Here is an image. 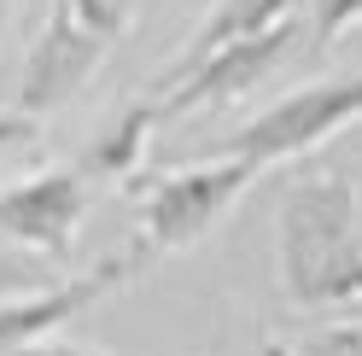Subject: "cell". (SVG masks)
I'll list each match as a JSON object with an SVG mask.
<instances>
[{
	"instance_id": "obj_7",
	"label": "cell",
	"mask_w": 362,
	"mask_h": 356,
	"mask_svg": "<svg viewBox=\"0 0 362 356\" xmlns=\"http://www.w3.org/2000/svg\"><path fill=\"white\" fill-rule=\"evenodd\" d=\"M100 47H105V35L94 30H82L76 24V12H71V0H53V18H47V30L35 35V47L24 59V88H18V111H53L76 94V88L88 82V71L100 64Z\"/></svg>"
},
{
	"instance_id": "obj_18",
	"label": "cell",
	"mask_w": 362,
	"mask_h": 356,
	"mask_svg": "<svg viewBox=\"0 0 362 356\" xmlns=\"http://www.w3.org/2000/svg\"><path fill=\"white\" fill-rule=\"evenodd\" d=\"M0 6H6V0H0Z\"/></svg>"
},
{
	"instance_id": "obj_9",
	"label": "cell",
	"mask_w": 362,
	"mask_h": 356,
	"mask_svg": "<svg viewBox=\"0 0 362 356\" xmlns=\"http://www.w3.org/2000/svg\"><path fill=\"white\" fill-rule=\"evenodd\" d=\"M281 18H292V0H228V6L216 12V24H205V35H199L193 47L181 53L175 71H187L193 59H205L211 47H222V41H240V35H252V30L281 24Z\"/></svg>"
},
{
	"instance_id": "obj_4",
	"label": "cell",
	"mask_w": 362,
	"mask_h": 356,
	"mask_svg": "<svg viewBox=\"0 0 362 356\" xmlns=\"http://www.w3.org/2000/svg\"><path fill=\"white\" fill-rule=\"evenodd\" d=\"M82 222V170H41L18 187H0V239L47 263H64Z\"/></svg>"
},
{
	"instance_id": "obj_3",
	"label": "cell",
	"mask_w": 362,
	"mask_h": 356,
	"mask_svg": "<svg viewBox=\"0 0 362 356\" xmlns=\"http://www.w3.org/2000/svg\"><path fill=\"white\" fill-rule=\"evenodd\" d=\"M351 123H362V76H327V82H310L298 94L275 100L269 111H257L228 141V152L263 170V164L304 158V152H315L327 135H339Z\"/></svg>"
},
{
	"instance_id": "obj_8",
	"label": "cell",
	"mask_w": 362,
	"mask_h": 356,
	"mask_svg": "<svg viewBox=\"0 0 362 356\" xmlns=\"http://www.w3.org/2000/svg\"><path fill=\"white\" fill-rule=\"evenodd\" d=\"M158 117H164V100H134V105H123L117 123L88 146L82 175H129L134 164L146 158V135L158 129Z\"/></svg>"
},
{
	"instance_id": "obj_5",
	"label": "cell",
	"mask_w": 362,
	"mask_h": 356,
	"mask_svg": "<svg viewBox=\"0 0 362 356\" xmlns=\"http://www.w3.org/2000/svg\"><path fill=\"white\" fill-rule=\"evenodd\" d=\"M292 41H298V18H281V24H269V30H252V35H240V41L211 47L205 59H193L187 71H175L170 94H164V117L245 94V88H252L281 53H292Z\"/></svg>"
},
{
	"instance_id": "obj_15",
	"label": "cell",
	"mask_w": 362,
	"mask_h": 356,
	"mask_svg": "<svg viewBox=\"0 0 362 356\" xmlns=\"http://www.w3.org/2000/svg\"><path fill=\"white\" fill-rule=\"evenodd\" d=\"M35 135V117L30 111H18V117H0V152H12L18 141H30Z\"/></svg>"
},
{
	"instance_id": "obj_16",
	"label": "cell",
	"mask_w": 362,
	"mask_h": 356,
	"mask_svg": "<svg viewBox=\"0 0 362 356\" xmlns=\"http://www.w3.org/2000/svg\"><path fill=\"white\" fill-rule=\"evenodd\" d=\"M252 356H292V345H281V339H263Z\"/></svg>"
},
{
	"instance_id": "obj_12",
	"label": "cell",
	"mask_w": 362,
	"mask_h": 356,
	"mask_svg": "<svg viewBox=\"0 0 362 356\" xmlns=\"http://www.w3.org/2000/svg\"><path fill=\"white\" fill-rule=\"evenodd\" d=\"M292 356H362V327L356 321H339V327H315L304 333Z\"/></svg>"
},
{
	"instance_id": "obj_10",
	"label": "cell",
	"mask_w": 362,
	"mask_h": 356,
	"mask_svg": "<svg viewBox=\"0 0 362 356\" xmlns=\"http://www.w3.org/2000/svg\"><path fill=\"white\" fill-rule=\"evenodd\" d=\"M59 263H47V257H24V251H0V298H24V292H41V286H53L59 275Z\"/></svg>"
},
{
	"instance_id": "obj_6",
	"label": "cell",
	"mask_w": 362,
	"mask_h": 356,
	"mask_svg": "<svg viewBox=\"0 0 362 356\" xmlns=\"http://www.w3.org/2000/svg\"><path fill=\"white\" fill-rule=\"evenodd\" d=\"M141 263H146L141 246H123V251H111L100 269H88V275H76V280H53V286L24 292V298H0V356L18 350V345L47 339V333H59L71 316H82L94 298H105L117 280H129Z\"/></svg>"
},
{
	"instance_id": "obj_11",
	"label": "cell",
	"mask_w": 362,
	"mask_h": 356,
	"mask_svg": "<svg viewBox=\"0 0 362 356\" xmlns=\"http://www.w3.org/2000/svg\"><path fill=\"white\" fill-rule=\"evenodd\" d=\"M356 18H362V0H310V41L327 47V41H339Z\"/></svg>"
},
{
	"instance_id": "obj_17",
	"label": "cell",
	"mask_w": 362,
	"mask_h": 356,
	"mask_svg": "<svg viewBox=\"0 0 362 356\" xmlns=\"http://www.w3.org/2000/svg\"><path fill=\"white\" fill-rule=\"evenodd\" d=\"M356 327H362V304H356Z\"/></svg>"
},
{
	"instance_id": "obj_2",
	"label": "cell",
	"mask_w": 362,
	"mask_h": 356,
	"mask_svg": "<svg viewBox=\"0 0 362 356\" xmlns=\"http://www.w3.org/2000/svg\"><path fill=\"white\" fill-rule=\"evenodd\" d=\"M257 182V164L252 158H216V164H193V170H175L164 175L146 205H141V228H134V246L146 257H170V251H187L193 239H205V228L234 205V198Z\"/></svg>"
},
{
	"instance_id": "obj_13",
	"label": "cell",
	"mask_w": 362,
	"mask_h": 356,
	"mask_svg": "<svg viewBox=\"0 0 362 356\" xmlns=\"http://www.w3.org/2000/svg\"><path fill=\"white\" fill-rule=\"evenodd\" d=\"M71 12H76V24H82V30H94V35H117V30H123L129 0H71Z\"/></svg>"
},
{
	"instance_id": "obj_1",
	"label": "cell",
	"mask_w": 362,
	"mask_h": 356,
	"mask_svg": "<svg viewBox=\"0 0 362 356\" xmlns=\"http://www.w3.org/2000/svg\"><path fill=\"white\" fill-rule=\"evenodd\" d=\"M281 292L298 309L362 304V198L339 175L298 182L275 228Z\"/></svg>"
},
{
	"instance_id": "obj_14",
	"label": "cell",
	"mask_w": 362,
	"mask_h": 356,
	"mask_svg": "<svg viewBox=\"0 0 362 356\" xmlns=\"http://www.w3.org/2000/svg\"><path fill=\"white\" fill-rule=\"evenodd\" d=\"M6 356H105V350H82V345H59L53 333H47V339H35V345H18V350H6Z\"/></svg>"
}]
</instances>
